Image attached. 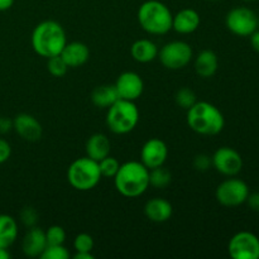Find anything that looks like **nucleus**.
<instances>
[{
	"label": "nucleus",
	"instance_id": "1",
	"mask_svg": "<svg viewBox=\"0 0 259 259\" xmlns=\"http://www.w3.org/2000/svg\"><path fill=\"white\" fill-rule=\"evenodd\" d=\"M32 48L38 56L45 58L61 55L67 43V37L62 25L56 20H43L38 23L30 37Z\"/></svg>",
	"mask_w": 259,
	"mask_h": 259
},
{
	"label": "nucleus",
	"instance_id": "2",
	"mask_svg": "<svg viewBox=\"0 0 259 259\" xmlns=\"http://www.w3.org/2000/svg\"><path fill=\"white\" fill-rule=\"evenodd\" d=\"M116 191L123 196L139 197L149 187V169L139 161H128L120 164L114 176Z\"/></svg>",
	"mask_w": 259,
	"mask_h": 259
},
{
	"label": "nucleus",
	"instance_id": "3",
	"mask_svg": "<svg viewBox=\"0 0 259 259\" xmlns=\"http://www.w3.org/2000/svg\"><path fill=\"white\" fill-rule=\"evenodd\" d=\"M186 119L190 129L200 136H217L222 133L225 126L223 113L209 101H196L187 109Z\"/></svg>",
	"mask_w": 259,
	"mask_h": 259
},
{
	"label": "nucleus",
	"instance_id": "4",
	"mask_svg": "<svg viewBox=\"0 0 259 259\" xmlns=\"http://www.w3.org/2000/svg\"><path fill=\"white\" fill-rule=\"evenodd\" d=\"M138 23L144 32L152 35L167 34L172 29L174 14L159 0H147L138 9Z\"/></svg>",
	"mask_w": 259,
	"mask_h": 259
},
{
	"label": "nucleus",
	"instance_id": "5",
	"mask_svg": "<svg viewBox=\"0 0 259 259\" xmlns=\"http://www.w3.org/2000/svg\"><path fill=\"white\" fill-rule=\"evenodd\" d=\"M138 121L139 110L134 101L119 99L110 108H108L106 125L114 134L123 136L131 133L134 131Z\"/></svg>",
	"mask_w": 259,
	"mask_h": 259
},
{
	"label": "nucleus",
	"instance_id": "6",
	"mask_svg": "<svg viewBox=\"0 0 259 259\" xmlns=\"http://www.w3.org/2000/svg\"><path fill=\"white\" fill-rule=\"evenodd\" d=\"M103 176L99 168V162L90 157H81L73 161L67 169L68 184L77 191H90L95 189Z\"/></svg>",
	"mask_w": 259,
	"mask_h": 259
},
{
	"label": "nucleus",
	"instance_id": "7",
	"mask_svg": "<svg viewBox=\"0 0 259 259\" xmlns=\"http://www.w3.org/2000/svg\"><path fill=\"white\" fill-rule=\"evenodd\" d=\"M158 57L162 65L168 70H181L185 68L194 57L191 46L184 40H172L166 43L158 51Z\"/></svg>",
	"mask_w": 259,
	"mask_h": 259
},
{
	"label": "nucleus",
	"instance_id": "8",
	"mask_svg": "<svg viewBox=\"0 0 259 259\" xmlns=\"http://www.w3.org/2000/svg\"><path fill=\"white\" fill-rule=\"evenodd\" d=\"M248 195H249L248 185L235 176L223 181L215 191L218 202L225 207H237L245 204Z\"/></svg>",
	"mask_w": 259,
	"mask_h": 259
},
{
	"label": "nucleus",
	"instance_id": "9",
	"mask_svg": "<svg viewBox=\"0 0 259 259\" xmlns=\"http://www.w3.org/2000/svg\"><path fill=\"white\" fill-rule=\"evenodd\" d=\"M225 24L233 34L249 37L254 30L258 29V15L250 8H233L227 14Z\"/></svg>",
	"mask_w": 259,
	"mask_h": 259
},
{
	"label": "nucleus",
	"instance_id": "10",
	"mask_svg": "<svg viewBox=\"0 0 259 259\" xmlns=\"http://www.w3.org/2000/svg\"><path fill=\"white\" fill-rule=\"evenodd\" d=\"M233 259H259V238L250 232H239L233 235L228 244Z\"/></svg>",
	"mask_w": 259,
	"mask_h": 259
},
{
	"label": "nucleus",
	"instance_id": "11",
	"mask_svg": "<svg viewBox=\"0 0 259 259\" xmlns=\"http://www.w3.org/2000/svg\"><path fill=\"white\" fill-rule=\"evenodd\" d=\"M212 167L223 176H237L243 168V158L239 152L230 147H220L211 157Z\"/></svg>",
	"mask_w": 259,
	"mask_h": 259
},
{
	"label": "nucleus",
	"instance_id": "12",
	"mask_svg": "<svg viewBox=\"0 0 259 259\" xmlns=\"http://www.w3.org/2000/svg\"><path fill=\"white\" fill-rule=\"evenodd\" d=\"M168 157V147L162 139L151 138L143 144L141 151V162L148 169L161 167Z\"/></svg>",
	"mask_w": 259,
	"mask_h": 259
},
{
	"label": "nucleus",
	"instance_id": "13",
	"mask_svg": "<svg viewBox=\"0 0 259 259\" xmlns=\"http://www.w3.org/2000/svg\"><path fill=\"white\" fill-rule=\"evenodd\" d=\"M115 88L119 94V98L124 100L136 101L143 94L144 82L141 75L133 71H125L120 73L115 81Z\"/></svg>",
	"mask_w": 259,
	"mask_h": 259
},
{
	"label": "nucleus",
	"instance_id": "14",
	"mask_svg": "<svg viewBox=\"0 0 259 259\" xmlns=\"http://www.w3.org/2000/svg\"><path fill=\"white\" fill-rule=\"evenodd\" d=\"M13 131L27 142L39 141L43 133V128L38 119L27 113L18 114L13 119Z\"/></svg>",
	"mask_w": 259,
	"mask_h": 259
},
{
	"label": "nucleus",
	"instance_id": "15",
	"mask_svg": "<svg viewBox=\"0 0 259 259\" xmlns=\"http://www.w3.org/2000/svg\"><path fill=\"white\" fill-rule=\"evenodd\" d=\"M47 245L46 232L38 227L29 228L22 240L23 253L30 258L40 257Z\"/></svg>",
	"mask_w": 259,
	"mask_h": 259
},
{
	"label": "nucleus",
	"instance_id": "16",
	"mask_svg": "<svg viewBox=\"0 0 259 259\" xmlns=\"http://www.w3.org/2000/svg\"><path fill=\"white\" fill-rule=\"evenodd\" d=\"M174 207L168 200L163 197H153L144 205V215L153 223H166L171 219Z\"/></svg>",
	"mask_w": 259,
	"mask_h": 259
},
{
	"label": "nucleus",
	"instance_id": "17",
	"mask_svg": "<svg viewBox=\"0 0 259 259\" xmlns=\"http://www.w3.org/2000/svg\"><path fill=\"white\" fill-rule=\"evenodd\" d=\"M200 23H201V19H200L199 13L191 8H186L174 15L172 29L176 30L180 34H191L200 27Z\"/></svg>",
	"mask_w": 259,
	"mask_h": 259
},
{
	"label": "nucleus",
	"instance_id": "18",
	"mask_svg": "<svg viewBox=\"0 0 259 259\" xmlns=\"http://www.w3.org/2000/svg\"><path fill=\"white\" fill-rule=\"evenodd\" d=\"M61 57L67 63L68 67H80L89 61L90 50L85 43L75 40V42L66 43L62 52H61Z\"/></svg>",
	"mask_w": 259,
	"mask_h": 259
},
{
	"label": "nucleus",
	"instance_id": "19",
	"mask_svg": "<svg viewBox=\"0 0 259 259\" xmlns=\"http://www.w3.org/2000/svg\"><path fill=\"white\" fill-rule=\"evenodd\" d=\"M195 72L197 76L202 78H209L217 73L218 67H219V58L217 53L211 50H204L197 53L194 62Z\"/></svg>",
	"mask_w": 259,
	"mask_h": 259
},
{
	"label": "nucleus",
	"instance_id": "20",
	"mask_svg": "<svg viewBox=\"0 0 259 259\" xmlns=\"http://www.w3.org/2000/svg\"><path fill=\"white\" fill-rule=\"evenodd\" d=\"M86 156L99 162L108 157L111 151V143L108 137L103 133H95L86 141Z\"/></svg>",
	"mask_w": 259,
	"mask_h": 259
},
{
	"label": "nucleus",
	"instance_id": "21",
	"mask_svg": "<svg viewBox=\"0 0 259 259\" xmlns=\"http://www.w3.org/2000/svg\"><path fill=\"white\" fill-rule=\"evenodd\" d=\"M131 55L137 62L148 63L158 57V47L151 39H138L132 45Z\"/></svg>",
	"mask_w": 259,
	"mask_h": 259
},
{
	"label": "nucleus",
	"instance_id": "22",
	"mask_svg": "<svg viewBox=\"0 0 259 259\" xmlns=\"http://www.w3.org/2000/svg\"><path fill=\"white\" fill-rule=\"evenodd\" d=\"M18 223L8 214H0V247L9 249L18 238Z\"/></svg>",
	"mask_w": 259,
	"mask_h": 259
},
{
	"label": "nucleus",
	"instance_id": "23",
	"mask_svg": "<svg viewBox=\"0 0 259 259\" xmlns=\"http://www.w3.org/2000/svg\"><path fill=\"white\" fill-rule=\"evenodd\" d=\"M119 94L115 85H101L94 89L91 94V101L95 106L101 109H108L115 101L119 100Z\"/></svg>",
	"mask_w": 259,
	"mask_h": 259
},
{
	"label": "nucleus",
	"instance_id": "24",
	"mask_svg": "<svg viewBox=\"0 0 259 259\" xmlns=\"http://www.w3.org/2000/svg\"><path fill=\"white\" fill-rule=\"evenodd\" d=\"M171 172L163 166L149 169V186H153L154 189H166L171 184Z\"/></svg>",
	"mask_w": 259,
	"mask_h": 259
},
{
	"label": "nucleus",
	"instance_id": "25",
	"mask_svg": "<svg viewBox=\"0 0 259 259\" xmlns=\"http://www.w3.org/2000/svg\"><path fill=\"white\" fill-rule=\"evenodd\" d=\"M47 68L48 72H50L51 75L55 76V77H62V76H65L66 73H67V70L70 67H68L67 63L63 61L61 55L53 56V57L47 58Z\"/></svg>",
	"mask_w": 259,
	"mask_h": 259
},
{
	"label": "nucleus",
	"instance_id": "26",
	"mask_svg": "<svg viewBox=\"0 0 259 259\" xmlns=\"http://www.w3.org/2000/svg\"><path fill=\"white\" fill-rule=\"evenodd\" d=\"M175 101H176L177 105L182 109H190L195 103H196V94L194 93V90H191L190 88H182L180 89L176 93L175 96Z\"/></svg>",
	"mask_w": 259,
	"mask_h": 259
},
{
	"label": "nucleus",
	"instance_id": "27",
	"mask_svg": "<svg viewBox=\"0 0 259 259\" xmlns=\"http://www.w3.org/2000/svg\"><path fill=\"white\" fill-rule=\"evenodd\" d=\"M120 163L116 158L111 157L109 154L108 157L103 158L101 161H99V168H100V174L103 177H108V179H114V176L118 172Z\"/></svg>",
	"mask_w": 259,
	"mask_h": 259
},
{
	"label": "nucleus",
	"instance_id": "28",
	"mask_svg": "<svg viewBox=\"0 0 259 259\" xmlns=\"http://www.w3.org/2000/svg\"><path fill=\"white\" fill-rule=\"evenodd\" d=\"M42 259H68L70 252L63 244L47 245L43 253L40 254Z\"/></svg>",
	"mask_w": 259,
	"mask_h": 259
},
{
	"label": "nucleus",
	"instance_id": "29",
	"mask_svg": "<svg viewBox=\"0 0 259 259\" xmlns=\"http://www.w3.org/2000/svg\"><path fill=\"white\" fill-rule=\"evenodd\" d=\"M46 239L48 245L63 244L66 240V232L60 225H52L46 232Z\"/></svg>",
	"mask_w": 259,
	"mask_h": 259
},
{
	"label": "nucleus",
	"instance_id": "30",
	"mask_svg": "<svg viewBox=\"0 0 259 259\" xmlns=\"http://www.w3.org/2000/svg\"><path fill=\"white\" fill-rule=\"evenodd\" d=\"M19 220L25 228H33L37 227L38 220H39V215H38L37 210L32 206H25L23 207L22 211L19 214Z\"/></svg>",
	"mask_w": 259,
	"mask_h": 259
},
{
	"label": "nucleus",
	"instance_id": "31",
	"mask_svg": "<svg viewBox=\"0 0 259 259\" xmlns=\"http://www.w3.org/2000/svg\"><path fill=\"white\" fill-rule=\"evenodd\" d=\"M73 249L76 252H91L94 249V239L88 233H81L73 239Z\"/></svg>",
	"mask_w": 259,
	"mask_h": 259
},
{
	"label": "nucleus",
	"instance_id": "32",
	"mask_svg": "<svg viewBox=\"0 0 259 259\" xmlns=\"http://www.w3.org/2000/svg\"><path fill=\"white\" fill-rule=\"evenodd\" d=\"M192 166L196 171L199 172H206L210 167L212 166L211 157L207 156L205 153H200L197 156H195L194 162H192Z\"/></svg>",
	"mask_w": 259,
	"mask_h": 259
},
{
	"label": "nucleus",
	"instance_id": "33",
	"mask_svg": "<svg viewBox=\"0 0 259 259\" xmlns=\"http://www.w3.org/2000/svg\"><path fill=\"white\" fill-rule=\"evenodd\" d=\"M12 156V147L9 142L5 141L4 138H0V164L5 163Z\"/></svg>",
	"mask_w": 259,
	"mask_h": 259
},
{
	"label": "nucleus",
	"instance_id": "34",
	"mask_svg": "<svg viewBox=\"0 0 259 259\" xmlns=\"http://www.w3.org/2000/svg\"><path fill=\"white\" fill-rule=\"evenodd\" d=\"M245 202H247L250 210L259 212V192H253V194L249 192V195H248L247 197V201Z\"/></svg>",
	"mask_w": 259,
	"mask_h": 259
},
{
	"label": "nucleus",
	"instance_id": "35",
	"mask_svg": "<svg viewBox=\"0 0 259 259\" xmlns=\"http://www.w3.org/2000/svg\"><path fill=\"white\" fill-rule=\"evenodd\" d=\"M13 131V120L7 116H0V134H7Z\"/></svg>",
	"mask_w": 259,
	"mask_h": 259
},
{
	"label": "nucleus",
	"instance_id": "36",
	"mask_svg": "<svg viewBox=\"0 0 259 259\" xmlns=\"http://www.w3.org/2000/svg\"><path fill=\"white\" fill-rule=\"evenodd\" d=\"M249 37H250V46H252V48L255 51V52L259 53V30L258 29L254 30Z\"/></svg>",
	"mask_w": 259,
	"mask_h": 259
},
{
	"label": "nucleus",
	"instance_id": "37",
	"mask_svg": "<svg viewBox=\"0 0 259 259\" xmlns=\"http://www.w3.org/2000/svg\"><path fill=\"white\" fill-rule=\"evenodd\" d=\"M13 4H14V0H0V12L10 9Z\"/></svg>",
	"mask_w": 259,
	"mask_h": 259
},
{
	"label": "nucleus",
	"instance_id": "38",
	"mask_svg": "<svg viewBox=\"0 0 259 259\" xmlns=\"http://www.w3.org/2000/svg\"><path fill=\"white\" fill-rule=\"evenodd\" d=\"M75 259H94V255L91 254V252H76V254L73 255Z\"/></svg>",
	"mask_w": 259,
	"mask_h": 259
},
{
	"label": "nucleus",
	"instance_id": "39",
	"mask_svg": "<svg viewBox=\"0 0 259 259\" xmlns=\"http://www.w3.org/2000/svg\"><path fill=\"white\" fill-rule=\"evenodd\" d=\"M10 258V253L7 248H2L0 247V259H9Z\"/></svg>",
	"mask_w": 259,
	"mask_h": 259
},
{
	"label": "nucleus",
	"instance_id": "40",
	"mask_svg": "<svg viewBox=\"0 0 259 259\" xmlns=\"http://www.w3.org/2000/svg\"><path fill=\"white\" fill-rule=\"evenodd\" d=\"M243 2H247V3H250V2H255V0H243Z\"/></svg>",
	"mask_w": 259,
	"mask_h": 259
},
{
	"label": "nucleus",
	"instance_id": "41",
	"mask_svg": "<svg viewBox=\"0 0 259 259\" xmlns=\"http://www.w3.org/2000/svg\"><path fill=\"white\" fill-rule=\"evenodd\" d=\"M258 27H259V17H258Z\"/></svg>",
	"mask_w": 259,
	"mask_h": 259
},
{
	"label": "nucleus",
	"instance_id": "42",
	"mask_svg": "<svg viewBox=\"0 0 259 259\" xmlns=\"http://www.w3.org/2000/svg\"><path fill=\"white\" fill-rule=\"evenodd\" d=\"M211 2H215V0H211Z\"/></svg>",
	"mask_w": 259,
	"mask_h": 259
}]
</instances>
